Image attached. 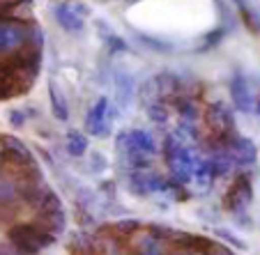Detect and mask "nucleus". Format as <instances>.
Listing matches in <instances>:
<instances>
[{"instance_id": "1", "label": "nucleus", "mask_w": 260, "mask_h": 255, "mask_svg": "<svg viewBox=\"0 0 260 255\" xmlns=\"http://www.w3.org/2000/svg\"><path fill=\"white\" fill-rule=\"evenodd\" d=\"M124 16L134 28L161 40L201 37L219 19L214 0H143Z\"/></svg>"}]
</instances>
